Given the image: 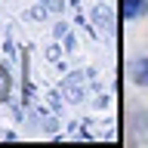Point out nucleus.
<instances>
[{"mask_svg":"<svg viewBox=\"0 0 148 148\" xmlns=\"http://www.w3.org/2000/svg\"><path fill=\"white\" fill-rule=\"evenodd\" d=\"M148 12V0H123V18H136Z\"/></svg>","mask_w":148,"mask_h":148,"instance_id":"f257e3e1","label":"nucleus"},{"mask_svg":"<svg viewBox=\"0 0 148 148\" xmlns=\"http://www.w3.org/2000/svg\"><path fill=\"white\" fill-rule=\"evenodd\" d=\"M133 80H136V83H148V62H145V59L133 65Z\"/></svg>","mask_w":148,"mask_h":148,"instance_id":"f03ea898","label":"nucleus"},{"mask_svg":"<svg viewBox=\"0 0 148 148\" xmlns=\"http://www.w3.org/2000/svg\"><path fill=\"white\" fill-rule=\"evenodd\" d=\"M6 96V74H3V68H0V99Z\"/></svg>","mask_w":148,"mask_h":148,"instance_id":"7ed1b4c3","label":"nucleus"}]
</instances>
